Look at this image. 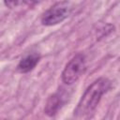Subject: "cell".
<instances>
[{
	"label": "cell",
	"instance_id": "1",
	"mask_svg": "<svg viewBox=\"0 0 120 120\" xmlns=\"http://www.w3.org/2000/svg\"><path fill=\"white\" fill-rule=\"evenodd\" d=\"M111 88V82L107 78H98L87 87L74 110L76 118L89 117L98 107L102 96Z\"/></svg>",
	"mask_w": 120,
	"mask_h": 120
},
{
	"label": "cell",
	"instance_id": "2",
	"mask_svg": "<svg viewBox=\"0 0 120 120\" xmlns=\"http://www.w3.org/2000/svg\"><path fill=\"white\" fill-rule=\"evenodd\" d=\"M86 69V60L82 53H77L66 65L62 72V81L66 84H72L84 73Z\"/></svg>",
	"mask_w": 120,
	"mask_h": 120
},
{
	"label": "cell",
	"instance_id": "3",
	"mask_svg": "<svg viewBox=\"0 0 120 120\" xmlns=\"http://www.w3.org/2000/svg\"><path fill=\"white\" fill-rule=\"evenodd\" d=\"M71 12V6L68 1L55 3L41 17V23L46 26H52L62 22Z\"/></svg>",
	"mask_w": 120,
	"mask_h": 120
},
{
	"label": "cell",
	"instance_id": "4",
	"mask_svg": "<svg viewBox=\"0 0 120 120\" xmlns=\"http://www.w3.org/2000/svg\"><path fill=\"white\" fill-rule=\"evenodd\" d=\"M39 59L40 56L37 52H29L25 54L17 65V71L20 73H27L31 71L38 65Z\"/></svg>",
	"mask_w": 120,
	"mask_h": 120
},
{
	"label": "cell",
	"instance_id": "5",
	"mask_svg": "<svg viewBox=\"0 0 120 120\" xmlns=\"http://www.w3.org/2000/svg\"><path fill=\"white\" fill-rule=\"evenodd\" d=\"M63 105V98L60 94L56 93L49 97L47 99L45 108H44V112L49 115V116H54L58 111L61 109Z\"/></svg>",
	"mask_w": 120,
	"mask_h": 120
},
{
	"label": "cell",
	"instance_id": "6",
	"mask_svg": "<svg viewBox=\"0 0 120 120\" xmlns=\"http://www.w3.org/2000/svg\"><path fill=\"white\" fill-rule=\"evenodd\" d=\"M4 3L8 8H13L19 4V0H4Z\"/></svg>",
	"mask_w": 120,
	"mask_h": 120
},
{
	"label": "cell",
	"instance_id": "7",
	"mask_svg": "<svg viewBox=\"0 0 120 120\" xmlns=\"http://www.w3.org/2000/svg\"><path fill=\"white\" fill-rule=\"evenodd\" d=\"M43 0H22V2L28 6H34V5H37L40 2H42Z\"/></svg>",
	"mask_w": 120,
	"mask_h": 120
}]
</instances>
